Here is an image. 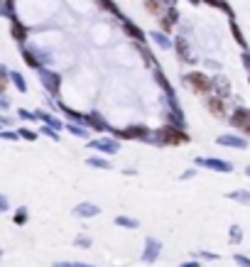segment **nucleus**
Here are the masks:
<instances>
[{"label": "nucleus", "mask_w": 250, "mask_h": 267, "mask_svg": "<svg viewBox=\"0 0 250 267\" xmlns=\"http://www.w3.org/2000/svg\"><path fill=\"white\" fill-rule=\"evenodd\" d=\"M76 213H81V216H93L96 208H93V206H81V208H76Z\"/></svg>", "instance_id": "1"}, {"label": "nucleus", "mask_w": 250, "mask_h": 267, "mask_svg": "<svg viewBox=\"0 0 250 267\" xmlns=\"http://www.w3.org/2000/svg\"><path fill=\"white\" fill-rule=\"evenodd\" d=\"M230 196H233V199H240V201H248V203H250V194H248V191H238V194H230Z\"/></svg>", "instance_id": "2"}, {"label": "nucleus", "mask_w": 250, "mask_h": 267, "mask_svg": "<svg viewBox=\"0 0 250 267\" xmlns=\"http://www.w3.org/2000/svg\"><path fill=\"white\" fill-rule=\"evenodd\" d=\"M248 174H250V169H248Z\"/></svg>", "instance_id": "6"}, {"label": "nucleus", "mask_w": 250, "mask_h": 267, "mask_svg": "<svg viewBox=\"0 0 250 267\" xmlns=\"http://www.w3.org/2000/svg\"><path fill=\"white\" fill-rule=\"evenodd\" d=\"M182 267H199V265H194V262H189V265H182Z\"/></svg>", "instance_id": "5"}, {"label": "nucleus", "mask_w": 250, "mask_h": 267, "mask_svg": "<svg viewBox=\"0 0 250 267\" xmlns=\"http://www.w3.org/2000/svg\"><path fill=\"white\" fill-rule=\"evenodd\" d=\"M230 238L238 243V240H240V228H235V225H233V228H230Z\"/></svg>", "instance_id": "3"}, {"label": "nucleus", "mask_w": 250, "mask_h": 267, "mask_svg": "<svg viewBox=\"0 0 250 267\" xmlns=\"http://www.w3.org/2000/svg\"><path fill=\"white\" fill-rule=\"evenodd\" d=\"M235 260H238L243 267H250V260H245V257H235Z\"/></svg>", "instance_id": "4"}]
</instances>
